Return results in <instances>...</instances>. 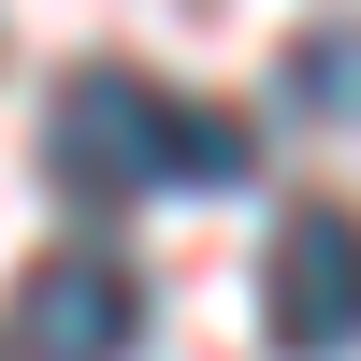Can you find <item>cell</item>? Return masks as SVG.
<instances>
[{
    "label": "cell",
    "instance_id": "6da1fadb",
    "mask_svg": "<svg viewBox=\"0 0 361 361\" xmlns=\"http://www.w3.org/2000/svg\"><path fill=\"white\" fill-rule=\"evenodd\" d=\"M260 145H246V116H217V102H173V87H145V73H116V58H87L73 87H58V116H44V173L87 202V217H116L130 188H231Z\"/></svg>",
    "mask_w": 361,
    "mask_h": 361
},
{
    "label": "cell",
    "instance_id": "7a4b0ae2",
    "mask_svg": "<svg viewBox=\"0 0 361 361\" xmlns=\"http://www.w3.org/2000/svg\"><path fill=\"white\" fill-rule=\"evenodd\" d=\"M260 333L275 361H347L361 347V217L347 202H289L260 246Z\"/></svg>",
    "mask_w": 361,
    "mask_h": 361
},
{
    "label": "cell",
    "instance_id": "3957f363",
    "mask_svg": "<svg viewBox=\"0 0 361 361\" xmlns=\"http://www.w3.org/2000/svg\"><path fill=\"white\" fill-rule=\"evenodd\" d=\"M145 347V275L116 246H58L15 289V361H130Z\"/></svg>",
    "mask_w": 361,
    "mask_h": 361
},
{
    "label": "cell",
    "instance_id": "277c9868",
    "mask_svg": "<svg viewBox=\"0 0 361 361\" xmlns=\"http://www.w3.org/2000/svg\"><path fill=\"white\" fill-rule=\"evenodd\" d=\"M275 87H289L304 116H333V130H361V29H304Z\"/></svg>",
    "mask_w": 361,
    "mask_h": 361
}]
</instances>
